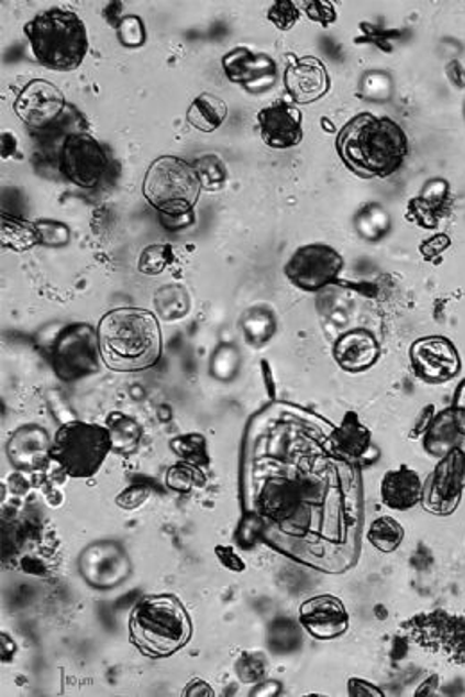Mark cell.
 Returning a JSON list of instances; mask_svg holds the SVG:
<instances>
[{
	"label": "cell",
	"mask_w": 465,
	"mask_h": 697,
	"mask_svg": "<svg viewBox=\"0 0 465 697\" xmlns=\"http://www.w3.org/2000/svg\"><path fill=\"white\" fill-rule=\"evenodd\" d=\"M344 268V258L326 244L302 245L288 258L285 276L299 290L317 291L333 285Z\"/></svg>",
	"instance_id": "ba28073f"
},
{
	"label": "cell",
	"mask_w": 465,
	"mask_h": 697,
	"mask_svg": "<svg viewBox=\"0 0 465 697\" xmlns=\"http://www.w3.org/2000/svg\"><path fill=\"white\" fill-rule=\"evenodd\" d=\"M110 167L106 148L87 133L68 134L59 153V170L81 188H96Z\"/></svg>",
	"instance_id": "9c48e42d"
},
{
	"label": "cell",
	"mask_w": 465,
	"mask_h": 697,
	"mask_svg": "<svg viewBox=\"0 0 465 697\" xmlns=\"http://www.w3.org/2000/svg\"><path fill=\"white\" fill-rule=\"evenodd\" d=\"M192 619L173 594L147 596L130 616V642L147 659H168L192 639Z\"/></svg>",
	"instance_id": "3957f363"
},
{
	"label": "cell",
	"mask_w": 465,
	"mask_h": 697,
	"mask_svg": "<svg viewBox=\"0 0 465 697\" xmlns=\"http://www.w3.org/2000/svg\"><path fill=\"white\" fill-rule=\"evenodd\" d=\"M379 354L378 340L365 330L347 331L333 345V358L345 373H364L378 362Z\"/></svg>",
	"instance_id": "e0dca14e"
},
{
	"label": "cell",
	"mask_w": 465,
	"mask_h": 697,
	"mask_svg": "<svg viewBox=\"0 0 465 697\" xmlns=\"http://www.w3.org/2000/svg\"><path fill=\"white\" fill-rule=\"evenodd\" d=\"M410 362L418 378L432 385L450 381L462 367L455 344L444 336H427L413 342Z\"/></svg>",
	"instance_id": "8fae6325"
},
{
	"label": "cell",
	"mask_w": 465,
	"mask_h": 697,
	"mask_svg": "<svg viewBox=\"0 0 465 697\" xmlns=\"http://www.w3.org/2000/svg\"><path fill=\"white\" fill-rule=\"evenodd\" d=\"M96 348H99V340L90 330L85 334H65L54 353V367L62 379L81 378L96 370Z\"/></svg>",
	"instance_id": "9a60e30c"
},
{
	"label": "cell",
	"mask_w": 465,
	"mask_h": 697,
	"mask_svg": "<svg viewBox=\"0 0 465 697\" xmlns=\"http://www.w3.org/2000/svg\"><path fill=\"white\" fill-rule=\"evenodd\" d=\"M347 687H350L351 696H384L381 688L375 687L370 683H365L364 679H351L347 683Z\"/></svg>",
	"instance_id": "4dcf8cb0"
},
{
	"label": "cell",
	"mask_w": 465,
	"mask_h": 697,
	"mask_svg": "<svg viewBox=\"0 0 465 697\" xmlns=\"http://www.w3.org/2000/svg\"><path fill=\"white\" fill-rule=\"evenodd\" d=\"M379 496L385 507L392 510H410L422 501V482L413 468L401 465L385 474Z\"/></svg>",
	"instance_id": "ac0fdd59"
},
{
	"label": "cell",
	"mask_w": 465,
	"mask_h": 697,
	"mask_svg": "<svg viewBox=\"0 0 465 697\" xmlns=\"http://www.w3.org/2000/svg\"><path fill=\"white\" fill-rule=\"evenodd\" d=\"M465 490V453L450 451L436 465L427 487H422V507L435 516H451L461 505Z\"/></svg>",
	"instance_id": "30bf717a"
},
{
	"label": "cell",
	"mask_w": 465,
	"mask_h": 697,
	"mask_svg": "<svg viewBox=\"0 0 465 697\" xmlns=\"http://www.w3.org/2000/svg\"><path fill=\"white\" fill-rule=\"evenodd\" d=\"M225 117H228V106L222 99L211 93H201L187 111L190 125L202 133H213L219 130L224 124Z\"/></svg>",
	"instance_id": "ffe728a7"
},
{
	"label": "cell",
	"mask_w": 465,
	"mask_h": 697,
	"mask_svg": "<svg viewBox=\"0 0 465 697\" xmlns=\"http://www.w3.org/2000/svg\"><path fill=\"white\" fill-rule=\"evenodd\" d=\"M451 410H453V416H455L456 425H458L462 436H465V379L456 388Z\"/></svg>",
	"instance_id": "f1b7e54d"
},
{
	"label": "cell",
	"mask_w": 465,
	"mask_h": 697,
	"mask_svg": "<svg viewBox=\"0 0 465 697\" xmlns=\"http://www.w3.org/2000/svg\"><path fill=\"white\" fill-rule=\"evenodd\" d=\"M367 540L381 553H392L405 540V528L394 517H378L367 531Z\"/></svg>",
	"instance_id": "44dd1931"
},
{
	"label": "cell",
	"mask_w": 465,
	"mask_h": 697,
	"mask_svg": "<svg viewBox=\"0 0 465 697\" xmlns=\"http://www.w3.org/2000/svg\"><path fill=\"white\" fill-rule=\"evenodd\" d=\"M330 76L324 63L301 58L285 70V87L298 104H312L330 90Z\"/></svg>",
	"instance_id": "2e32d148"
},
{
	"label": "cell",
	"mask_w": 465,
	"mask_h": 697,
	"mask_svg": "<svg viewBox=\"0 0 465 697\" xmlns=\"http://www.w3.org/2000/svg\"><path fill=\"white\" fill-rule=\"evenodd\" d=\"M111 450L113 436L108 428L73 421L59 428L48 456L70 478L88 479L99 473Z\"/></svg>",
	"instance_id": "8992f818"
},
{
	"label": "cell",
	"mask_w": 465,
	"mask_h": 697,
	"mask_svg": "<svg viewBox=\"0 0 465 697\" xmlns=\"http://www.w3.org/2000/svg\"><path fill=\"white\" fill-rule=\"evenodd\" d=\"M259 134L273 148H292L302 142V113L287 101H276L258 113Z\"/></svg>",
	"instance_id": "5bb4252c"
},
{
	"label": "cell",
	"mask_w": 465,
	"mask_h": 697,
	"mask_svg": "<svg viewBox=\"0 0 465 697\" xmlns=\"http://www.w3.org/2000/svg\"><path fill=\"white\" fill-rule=\"evenodd\" d=\"M270 22H273L278 30H292L294 25L298 24L299 10L298 5L290 2V0H281V2H274L269 13Z\"/></svg>",
	"instance_id": "4316f807"
},
{
	"label": "cell",
	"mask_w": 465,
	"mask_h": 697,
	"mask_svg": "<svg viewBox=\"0 0 465 697\" xmlns=\"http://www.w3.org/2000/svg\"><path fill=\"white\" fill-rule=\"evenodd\" d=\"M65 96L53 82L34 79L27 82L15 101V113L24 124L44 130L62 115Z\"/></svg>",
	"instance_id": "7c38bea8"
},
{
	"label": "cell",
	"mask_w": 465,
	"mask_h": 697,
	"mask_svg": "<svg viewBox=\"0 0 465 697\" xmlns=\"http://www.w3.org/2000/svg\"><path fill=\"white\" fill-rule=\"evenodd\" d=\"M201 181L196 168L176 156L154 159L145 174L144 196L164 217V225L170 220H196L193 206L201 193Z\"/></svg>",
	"instance_id": "5b68a950"
},
{
	"label": "cell",
	"mask_w": 465,
	"mask_h": 697,
	"mask_svg": "<svg viewBox=\"0 0 465 697\" xmlns=\"http://www.w3.org/2000/svg\"><path fill=\"white\" fill-rule=\"evenodd\" d=\"M336 154L362 179H387L403 167L410 144L403 128L373 113L353 117L336 134Z\"/></svg>",
	"instance_id": "6da1fadb"
},
{
	"label": "cell",
	"mask_w": 465,
	"mask_h": 697,
	"mask_svg": "<svg viewBox=\"0 0 465 697\" xmlns=\"http://www.w3.org/2000/svg\"><path fill=\"white\" fill-rule=\"evenodd\" d=\"M215 553L217 556H219V560H221L222 564L225 565V567L231 568V571H239V573H241V571H244V562H242L241 556H239L235 551L231 550V547L219 545V547H217L215 550Z\"/></svg>",
	"instance_id": "f546056e"
},
{
	"label": "cell",
	"mask_w": 465,
	"mask_h": 697,
	"mask_svg": "<svg viewBox=\"0 0 465 697\" xmlns=\"http://www.w3.org/2000/svg\"><path fill=\"white\" fill-rule=\"evenodd\" d=\"M305 10H307V15L317 24L330 25L336 20V11L331 2H321V0L307 2Z\"/></svg>",
	"instance_id": "83f0119b"
},
{
	"label": "cell",
	"mask_w": 465,
	"mask_h": 697,
	"mask_svg": "<svg viewBox=\"0 0 465 697\" xmlns=\"http://www.w3.org/2000/svg\"><path fill=\"white\" fill-rule=\"evenodd\" d=\"M461 439L462 433L456 425L453 410L447 408L433 419L432 425L424 433V447L433 456L444 458L450 451L461 447Z\"/></svg>",
	"instance_id": "d6986e66"
},
{
	"label": "cell",
	"mask_w": 465,
	"mask_h": 697,
	"mask_svg": "<svg viewBox=\"0 0 465 697\" xmlns=\"http://www.w3.org/2000/svg\"><path fill=\"white\" fill-rule=\"evenodd\" d=\"M193 168H196L197 177H199L202 188H208L210 191H219L224 187L228 173H225L224 162L215 154L197 159L193 163Z\"/></svg>",
	"instance_id": "603a6c76"
},
{
	"label": "cell",
	"mask_w": 465,
	"mask_h": 697,
	"mask_svg": "<svg viewBox=\"0 0 465 697\" xmlns=\"http://www.w3.org/2000/svg\"><path fill=\"white\" fill-rule=\"evenodd\" d=\"M299 621L317 640H333L350 630V613L345 610L344 602L330 594L302 602Z\"/></svg>",
	"instance_id": "4fadbf2b"
},
{
	"label": "cell",
	"mask_w": 465,
	"mask_h": 697,
	"mask_svg": "<svg viewBox=\"0 0 465 697\" xmlns=\"http://www.w3.org/2000/svg\"><path fill=\"white\" fill-rule=\"evenodd\" d=\"M407 635L428 653L446 660L447 664L465 668V613L433 610L413 617Z\"/></svg>",
	"instance_id": "52a82bcc"
},
{
	"label": "cell",
	"mask_w": 465,
	"mask_h": 697,
	"mask_svg": "<svg viewBox=\"0 0 465 697\" xmlns=\"http://www.w3.org/2000/svg\"><path fill=\"white\" fill-rule=\"evenodd\" d=\"M173 248L168 245H151L140 256L139 268L144 274H158L173 263Z\"/></svg>",
	"instance_id": "d4e9b609"
},
{
	"label": "cell",
	"mask_w": 465,
	"mask_h": 697,
	"mask_svg": "<svg viewBox=\"0 0 465 697\" xmlns=\"http://www.w3.org/2000/svg\"><path fill=\"white\" fill-rule=\"evenodd\" d=\"M253 54L245 47L235 48L233 53L225 56L224 65L225 76L230 77V81L244 82L250 79L251 68H253Z\"/></svg>",
	"instance_id": "cb8c5ba5"
},
{
	"label": "cell",
	"mask_w": 465,
	"mask_h": 697,
	"mask_svg": "<svg viewBox=\"0 0 465 697\" xmlns=\"http://www.w3.org/2000/svg\"><path fill=\"white\" fill-rule=\"evenodd\" d=\"M369 440V431L365 430L355 413H347L344 424L335 436L336 450L350 456H361L364 451H367Z\"/></svg>",
	"instance_id": "7402d4cb"
},
{
	"label": "cell",
	"mask_w": 465,
	"mask_h": 697,
	"mask_svg": "<svg viewBox=\"0 0 465 697\" xmlns=\"http://www.w3.org/2000/svg\"><path fill=\"white\" fill-rule=\"evenodd\" d=\"M433 419H435V410L432 405H428L427 410L422 411V416L419 417L418 424L413 428L412 436H421L427 433L428 428L432 425Z\"/></svg>",
	"instance_id": "1f68e13d"
},
{
	"label": "cell",
	"mask_w": 465,
	"mask_h": 697,
	"mask_svg": "<svg viewBox=\"0 0 465 697\" xmlns=\"http://www.w3.org/2000/svg\"><path fill=\"white\" fill-rule=\"evenodd\" d=\"M117 31H119L121 44L128 48L142 47L147 40L144 22L136 15L124 16L117 25Z\"/></svg>",
	"instance_id": "484cf974"
},
{
	"label": "cell",
	"mask_w": 465,
	"mask_h": 697,
	"mask_svg": "<svg viewBox=\"0 0 465 697\" xmlns=\"http://www.w3.org/2000/svg\"><path fill=\"white\" fill-rule=\"evenodd\" d=\"M464 119H465V101H464Z\"/></svg>",
	"instance_id": "d6a6232c"
},
{
	"label": "cell",
	"mask_w": 465,
	"mask_h": 697,
	"mask_svg": "<svg viewBox=\"0 0 465 697\" xmlns=\"http://www.w3.org/2000/svg\"><path fill=\"white\" fill-rule=\"evenodd\" d=\"M34 58L45 68L73 73L87 58L90 42L81 16L53 8L30 20L24 27Z\"/></svg>",
	"instance_id": "277c9868"
},
{
	"label": "cell",
	"mask_w": 465,
	"mask_h": 697,
	"mask_svg": "<svg viewBox=\"0 0 465 697\" xmlns=\"http://www.w3.org/2000/svg\"><path fill=\"white\" fill-rule=\"evenodd\" d=\"M99 354L115 373H140L162 358L164 340L158 319L142 308H117L97 328Z\"/></svg>",
	"instance_id": "7a4b0ae2"
}]
</instances>
